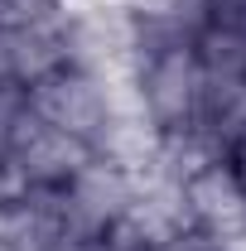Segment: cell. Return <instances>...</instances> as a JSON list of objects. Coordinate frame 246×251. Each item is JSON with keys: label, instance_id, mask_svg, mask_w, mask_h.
Returning <instances> with one entry per match:
<instances>
[{"label": "cell", "instance_id": "1", "mask_svg": "<svg viewBox=\"0 0 246 251\" xmlns=\"http://www.w3.org/2000/svg\"><path fill=\"white\" fill-rule=\"evenodd\" d=\"M125 87H130V101H135L140 121L154 135L193 130L198 116H203V97H208V77H203L198 53H193V34L135 25Z\"/></svg>", "mask_w": 246, "mask_h": 251}, {"label": "cell", "instance_id": "2", "mask_svg": "<svg viewBox=\"0 0 246 251\" xmlns=\"http://www.w3.org/2000/svg\"><path fill=\"white\" fill-rule=\"evenodd\" d=\"M29 92V111L34 116H44L49 126H58L68 130L73 140H82V145H97L111 135V126L130 116L135 111V101H130V87L125 82H111V77H97L87 68H53L49 77H39ZM140 116V111H135Z\"/></svg>", "mask_w": 246, "mask_h": 251}, {"label": "cell", "instance_id": "3", "mask_svg": "<svg viewBox=\"0 0 246 251\" xmlns=\"http://www.w3.org/2000/svg\"><path fill=\"white\" fill-rule=\"evenodd\" d=\"M0 155L10 159V169L20 174L25 188H63L87 159H92V145H82V140H73L68 130L49 126L44 116L25 111L20 126L10 130V140H5Z\"/></svg>", "mask_w": 246, "mask_h": 251}, {"label": "cell", "instance_id": "4", "mask_svg": "<svg viewBox=\"0 0 246 251\" xmlns=\"http://www.w3.org/2000/svg\"><path fill=\"white\" fill-rule=\"evenodd\" d=\"M179 198H184V218L193 232H203L208 242H227L246 232V193L237 179V164L227 155L203 159L198 169H188L179 179Z\"/></svg>", "mask_w": 246, "mask_h": 251}, {"label": "cell", "instance_id": "5", "mask_svg": "<svg viewBox=\"0 0 246 251\" xmlns=\"http://www.w3.org/2000/svg\"><path fill=\"white\" fill-rule=\"evenodd\" d=\"M135 184H140L135 169H125V164H116V159H106V155H92L68 184H63L73 227H77L87 242H92L97 232L116 227V222L130 213V203H135Z\"/></svg>", "mask_w": 246, "mask_h": 251}, {"label": "cell", "instance_id": "6", "mask_svg": "<svg viewBox=\"0 0 246 251\" xmlns=\"http://www.w3.org/2000/svg\"><path fill=\"white\" fill-rule=\"evenodd\" d=\"M198 130L213 140L222 155L246 150V82L208 87V97H203V116H198Z\"/></svg>", "mask_w": 246, "mask_h": 251}, {"label": "cell", "instance_id": "7", "mask_svg": "<svg viewBox=\"0 0 246 251\" xmlns=\"http://www.w3.org/2000/svg\"><path fill=\"white\" fill-rule=\"evenodd\" d=\"M193 53L208 77V87H227V82H246V34L222 29V25H203L193 34Z\"/></svg>", "mask_w": 246, "mask_h": 251}, {"label": "cell", "instance_id": "8", "mask_svg": "<svg viewBox=\"0 0 246 251\" xmlns=\"http://www.w3.org/2000/svg\"><path fill=\"white\" fill-rule=\"evenodd\" d=\"M68 15V0H0V29H29Z\"/></svg>", "mask_w": 246, "mask_h": 251}, {"label": "cell", "instance_id": "9", "mask_svg": "<svg viewBox=\"0 0 246 251\" xmlns=\"http://www.w3.org/2000/svg\"><path fill=\"white\" fill-rule=\"evenodd\" d=\"M29 111V92L20 87V82H0V150H5V140H10V130L20 126V116Z\"/></svg>", "mask_w": 246, "mask_h": 251}, {"label": "cell", "instance_id": "10", "mask_svg": "<svg viewBox=\"0 0 246 251\" xmlns=\"http://www.w3.org/2000/svg\"><path fill=\"white\" fill-rule=\"evenodd\" d=\"M208 25L246 34V0H213V5H208Z\"/></svg>", "mask_w": 246, "mask_h": 251}, {"label": "cell", "instance_id": "11", "mask_svg": "<svg viewBox=\"0 0 246 251\" xmlns=\"http://www.w3.org/2000/svg\"><path fill=\"white\" fill-rule=\"evenodd\" d=\"M20 198H25V184H20V174L10 169V159L0 155V213H10Z\"/></svg>", "mask_w": 246, "mask_h": 251}, {"label": "cell", "instance_id": "12", "mask_svg": "<svg viewBox=\"0 0 246 251\" xmlns=\"http://www.w3.org/2000/svg\"><path fill=\"white\" fill-rule=\"evenodd\" d=\"M0 82H15V34L0 29Z\"/></svg>", "mask_w": 246, "mask_h": 251}, {"label": "cell", "instance_id": "13", "mask_svg": "<svg viewBox=\"0 0 246 251\" xmlns=\"http://www.w3.org/2000/svg\"><path fill=\"white\" fill-rule=\"evenodd\" d=\"M232 164H237V179H242V193H246V150H237V155H232Z\"/></svg>", "mask_w": 246, "mask_h": 251}]
</instances>
